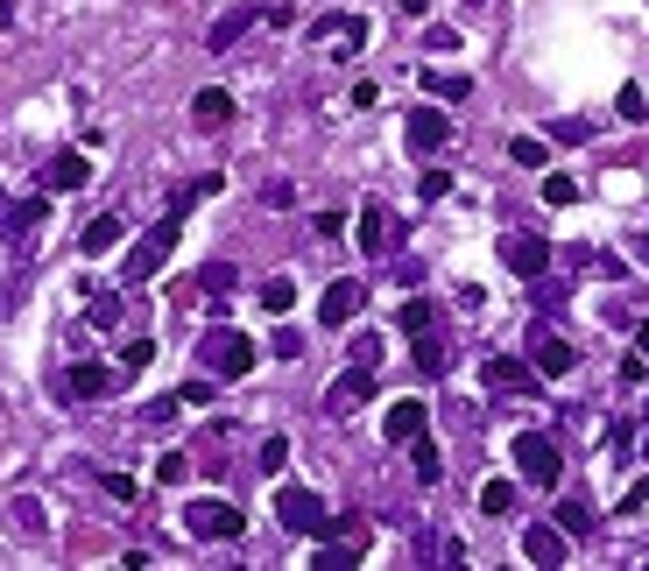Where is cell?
<instances>
[{"mask_svg":"<svg viewBox=\"0 0 649 571\" xmlns=\"http://www.w3.org/2000/svg\"><path fill=\"white\" fill-rule=\"evenodd\" d=\"M199 367L213 374V381H240V374L254 367V339L233 332V325H213V332L199 339Z\"/></svg>","mask_w":649,"mask_h":571,"instance_id":"obj_1","label":"cell"},{"mask_svg":"<svg viewBox=\"0 0 649 571\" xmlns=\"http://www.w3.org/2000/svg\"><path fill=\"white\" fill-rule=\"evenodd\" d=\"M177 233H184V212H177V205H170V212H163L156 227H148V233H142V240H134V247H128V262H120V276H128V282H148V276H156L163 262H170Z\"/></svg>","mask_w":649,"mask_h":571,"instance_id":"obj_2","label":"cell"},{"mask_svg":"<svg viewBox=\"0 0 649 571\" xmlns=\"http://www.w3.org/2000/svg\"><path fill=\"white\" fill-rule=\"evenodd\" d=\"M516 473L530 479V487H557V479H565L557 438H543V430H522V438H516Z\"/></svg>","mask_w":649,"mask_h":571,"instance_id":"obj_3","label":"cell"},{"mask_svg":"<svg viewBox=\"0 0 649 571\" xmlns=\"http://www.w3.org/2000/svg\"><path fill=\"white\" fill-rule=\"evenodd\" d=\"M184 530L199 536V544H233V536L248 530V515H240L233 501H191L184 508Z\"/></svg>","mask_w":649,"mask_h":571,"instance_id":"obj_4","label":"cell"},{"mask_svg":"<svg viewBox=\"0 0 649 571\" xmlns=\"http://www.w3.org/2000/svg\"><path fill=\"white\" fill-rule=\"evenodd\" d=\"M276 522H283L290 536H319L332 515H325V501H319L311 487H283V494H276Z\"/></svg>","mask_w":649,"mask_h":571,"instance_id":"obj_5","label":"cell"},{"mask_svg":"<svg viewBox=\"0 0 649 571\" xmlns=\"http://www.w3.org/2000/svg\"><path fill=\"white\" fill-rule=\"evenodd\" d=\"M311 42H325L332 57L368 50V14H319V22H311Z\"/></svg>","mask_w":649,"mask_h":571,"instance_id":"obj_6","label":"cell"},{"mask_svg":"<svg viewBox=\"0 0 649 571\" xmlns=\"http://www.w3.org/2000/svg\"><path fill=\"white\" fill-rule=\"evenodd\" d=\"M502 262L516 268L522 282H537V276H551V240L543 233H502Z\"/></svg>","mask_w":649,"mask_h":571,"instance_id":"obj_7","label":"cell"},{"mask_svg":"<svg viewBox=\"0 0 649 571\" xmlns=\"http://www.w3.org/2000/svg\"><path fill=\"white\" fill-rule=\"evenodd\" d=\"M565 544H572V536L557 530V522H530V530H522V558H530L537 571H557V564H565Z\"/></svg>","mask_w":649,"mask_h":571,"instance_id":"obj_8","label":"cell"},{"mask_svg":"<svg viewBox=\"0 0 649 571\" xmlns=\"http://www.w3.org/2000/svg\"><path fill=\"white\" fill-rule=\"evenodd\" d=\"M480 381H488L494 396H530V388H537V367H522V360L494 353V360H480Z\"/></svg>","mask_w":649,"mask_h":571,"instance_id":"obj_9","label":"cell"},{"mask_svg":"<svg viewBox=\"0 0 649 571\" xmlns=\"http://www.w3.org/2000/svg\"><path fill=\"white\" fill-rule=\"evenodd\" d=\"M36 227H43V198H0V233L14 247H36Z\"/></svg>","mask_w":649,"mask_h":571,"instance_id":"obj_10","label":"cell"},{"mask_svg":"<svg viewBox=\"0 0 649 571\" xmlns=\"http://www.w3.org/2000/svg\"><path fill=\"white\" fill-rule=\"evenodd\" d=\"M113 388H120V374H113V367H93V360H79V367L64 374V396H71V402H107Z\"/></svg>","mask_w":649,"mask_h":571,"instance_id":"obj_11","label":"cell"},{"mask_svg":"<svg viewBox=\"0 0 649 571\" xmlns=\"http://www.w3.org/2000/svg\"><path fill=\"white\" fill-rule=\"evenodd\" d=\"M445 134H452V120L437 113V107H417L410 120H402V142H410V156H431V148H445Z\"/></svg>","mask_w":649,"mask_h":571,"instance_id":"obj_12","label":"cell"},{"mask_svg":"<svg viewBox=\"0 0 649 571\" xmlns=\"http://www.w3.org/2000/svg\"><path fill=\"white\" fill-rule=\"evenodd\" d=\"M368 388H374V367H346L339 381L325 388V410H332V416H353L360 402H368Z\"/></svg>","mask_w":649,"mask_h":571,"instance_id":"obj_13","label":"cell"},{"mask_svg":"<svg viewBox=\"0 0 649 571\" xmlns=\"http://www.w3.org/2000/svg\"><path fill=\"white\" fill-rule=\"evenodd\" d=\"M530 360H537V374H572V367H579V353H572V339L543 332V325H530Z\"/></svg>","mask_w":649,"mask_h":571,"instance_id":"obj_14","label":"cell"},{"mask_svg":"<svg viewBox=\"0 0 649 571\" xmlns=\"http://www.w3.org/2000/svg\"><path fill=\"white\" fill-rule=\"evenodd\" d=\"M360 304H368V290H360L353 276L332 282V290L319 296V325H353V318H360Z\"/></svg>","mask_w":649,"mask_h":571,"instance_id":"obj_15","label":"cell"},{"mask_svg":"<svg viewBox=\"0 0 649 571\" xmlns=\"http://www.w3.org/2000/svg\"><path fill=\"white\" fill-rule=\"evenodd\" d=\"M353 240H360L368 254H388V247H396V227H388V212H382V205H368V212L353 219Z\"/></svg>","mask_w":649,"mask_h":571,"instance_id":"obj_16","label":"cell"},{"mask_svg":"<svg viewBox=\"0 0 649 571\" xmlns=\"http://www.w3.org/2000/svg\"><path fill=\"white\" fill-rule=\"evenodd\" d=\"M43 184H50V191H79V184H93V162H85L79 148H64V156L43 170Z\"/></svg>","mask_w":649,"mask_h":571,"instance_id":"obj_17","label":"cell"},{"mask_svg":"<svg viewBox=\"0 0 649 571\" xmlns=\"http://www.w3.org/2000/svg\"><path fill=\"white\" fill-rule=\"evenodd\" d=\"M248 28H254V8H226L219 22L205 28V50H233V42L248 36Z\"/></svg>","mask_w":649,"mask_h":571,"instance_id":"obj_18","label":"cell"},{"mask_svg":"<svg viewBox=\"0 0 649 571\" xmlns=\"http://www.w3.org/2000/svg\"><path fill=\"white\" fill-rule=\"evenodd\" d=\"M417 430H424V402H396V410L382 416V438L388 445H410Z\"/></svg>","mask_w":649,"mask_h":571,"instance_id":"obj_19","label":"cell"},{"mask_svg":"<svg viewBox=\"0 0 649 571\" xmlns=\"http://www.w3.org/2000/svg\"><path fill=\"white\" fill-rule=\"evenodd\" d=\"M85 318H93L99 332H113V325H120V290H107V282H85Z\"/></svg>","mask_w":649,"mask_h":571,"instance_id":"obj_20","label":"cell"},{"mask_svg":"<svg viewBox=\"0 0 649 571\" xmlns=\"http://www.w3.org/2000/svg\"><path fill=\"white\" fill-rule=\"evenodd\" d=\"M191 120H199V127H226V120H233V93H219V85H205V93L191 99Z\"/></svg>","mask_w":649,"mask_h":571,"instance_id":"obj_21","label":"cell"},{"mask_svg":"<svg viewBox=\"0 0 649 571\" xmlns=\"http://www.w3.org/2000/svg\"><path fill=\"white\" fill-rule=\"evenodd\" d=\"M120 233H128V227H120V219H113V212H99V219H93V227H85V233H79V254H113V247H120Z\"/></svg>","mask_w":649,"mask_h":571,"instance_id":"obj_22","label":"cell"},{"mask_svg":"<svg viewBox=\"0 0 649 571\" xmlns=\"http://www.w3.org/2000/svg\"><path fill=\"white\" fill-rule=\"evenodd\" d=\"M410 473H417V487H437V479H445V459H437L431 438H410Z\"/></svg>","mask_w":649,"mask_h":571,"instance_id":"obj_23","label":"cell"},{"mask_svg":"<svg viewBox=\"0 0 649 571\" xmlns=\"http://www.w3.org/2000/svg\"><path fill=\"white\" fill-rule=\"evenodd\" d=\"M445 360H452V345H445L437 325H431V332H417V367H424V374H445Z\"/></svg>","mask_w":649,"mask_h":571,"instance_id":"obj_24","label":"cell"},{"mask_svg":"<svg viewBox=\"0 0 649 571\" xmlns=\"http://www.w3.org/2000/svg\"><path fill=\"white\" fill-rule=\"evenodd\" d=\"M424 78V93H437V99H466L473 93V78H459V71H417Z\"/></svg>","mask_w":649,"mask_h":571,"instance_id":"obj_25","label":"cell"},{"mask_svg":"<svg viewBox=\"0 0 649 571\" xmlns=\"http://www.w3.org/2000/svg\"><path fill=\"white\" fill-rule=\"evenodd\" d=\"M233 282H240V268H233V262H205V268H199V290H205V296H226Z\"/></svg>","mask_w":649,"mask_h":571,"instance_id":"obj_26","label":"cell"},{"mask_svg":"<svg viewBox=\"0 0 649 571\" xmlns=\"http://www.w3.org/2000/svg\"><path fill=\"white\" fill-rule=\"evenodd\" d=\"M508 162H522V170H543V162H551V148H543L537 134H516V142H508Z\"/></svg>","mask_w":649,"mask_h":571,"instance_id":"obj_27","label":"cell"},{"mask_svg":"<svg viewBox=\"0 0 649 571\" xmlns=\"http://www.w3.org/2000/svg\"><path fill=\"white\" fill-rule=\"evenodd\" d=\"M290 304H297V282H290V276H268V282H262V311H276V318H283Z\"/></svg>","mask_w":649,"mask_h":571,"instance_id":"obj_28","label":"cell"},{"mask_svg":"<svg viewBox=\"0 0 649 571\" xmlns=\"http://www.w3.org/2000/svg\"><path fill=\"white\" fill-rule=\"evenodd\" d=\"M508 508H516V487H508V479H488V487H480V515H508Z\"/></svg>","mask_w":649,"mask_h":571,"instance_id":"obj_29","label":"cell"},{"mask_svg":"<svg viewBox=\"0 0 649 571\" xmlns=\"http://www.w3.org/2000/svg\"><path fill=\"white\" fill-rule=\"evenodd\" d=\"M311 564H319V571H353L360 550L353 544H325V550H311Z\"/></svg>","mask_w":649,"mask_h":571,"instance_id":"obj_30","label":"cell"},{"mask_svg":"<svg viewBox=\"0 0 649 571\" xmlns=\"http://www.w3.org/2000/svg\"><path fill=\"white\" fill-rule=\"evenodd\" d=\"M557 530H565V536H586V530H593V508H586V501H565V508H557Z\"/></svg>","mask_w":649,"mask_h":571,"instance_id":"obj_31","label":"cell"},{"mask_svg":"<svg viewBox=\"0 0 649 571\" xmlns=\"http://www.w3.org/2000/svg\"><path fill=\"white\" fill-rule=\"evenodd\" d=\"M431 325H437V311L424 304V296H410V304H402V332L417 339V332H431Z\"/></svg>","mask_w":649,"mask_h":571,"instance_id":"obj_32","label":"cell"},{"mask_svg":"<svg viewBox=\"0 0 649 571\" xmlns=\"http://www.w3.org/2000/svg\"><path fill=\"white\" fill-rule=\"evenodd\" d=\"M254 465H262V473H283V465H290V438H262Z\"/></svg>","mask_w":649,"mask_h":571,"instance_id":"obj_33","label":"cell"},{"mask_svg":"<svg viewBox=\"0 0 649 571\" xmlns=\"http://www.w3.org/2000/svg\"><path fill=\"white\" fill-rule=\"evenodd\" d=\"M14 522H22L28 536H43V530H50V522H43V501H28V494H22V501H14Z\"/></svg>","mask_w":649,"mask_h":571,"instance_id":"obj_34","label":"cell"},{"mask_svg":"<svg viewBox=\"0 0 649 571\" xmlns=\"http://www.w3.org/2000/svg\"><path fill=\"white\" fill-rule=\"evenodd\" d=\"M579 268H593V276H622V262H614V254H600V247H579Z\"/></svg>","mask_w":649,"mask_h":571,"instance_id":"obj_35","label":"cell"},{"mask_svg":"<svg viewBox=\"0 0 649 571\" xmlns=\"http://www.w3.org/2000/svg\"><path fill=\"white\" fill-rule=\"evenodd\" d=\"M156 479H163V487H184V479H191V459H184V452H170V459L156 465Z\"/></svg>","mask_w":649,"mask_h":571,"instance_id":"obj_36","label":"cell"},{"mask_svg":"<svg viewBox=\"0 0 649 571\" xmlns=\"http://www.w3.org/2000/svg\"><path fill=\"white\" fill-rule=\"evenodd\" d=\"M445 191H452V177H445V170H424V177H417V198H424V205H437Z\"/></svg>","mask_w":649,"mask_h":571,"instance_id":"obj_37","label":"cell"},{"mask_svg":"<svg viewBox=\"0 0 649 571\" xmlns=\"http://www.w3.org/2000/svg\"><path fill=\"white\" fill-rule=\"evenodd\" d=\"M543 198L551 205H579V184H572V177H543Z\"/></svg>","mask_w":649,"mask_h":571,"instance_id":"obj_38","label":"cell"},{"mask_svg":"<svg viewBox=\"0 0 649 571\" xmlns=\"http://www.w3.org/2000/svg\"><path fill=\"white\" fill-rule=\"evenodd\" d=\"M177 402H191V410H205V402H213V381H205V374H191V381L177 388Z\"/></svg>","mask_w":649,"mask_h":571,"instance_id":"obj_39","label":"cell"},{"mask_svg":"<svg viewBox=\"0 0 649 571\" xmlns=\"http://www.w3.org/2000/svg\"><path fill=\"white\" fill-rule=\"evenodd\" d=\"M353 367H382V339H374V332L353 339Z\"/></svg>","mask_w":649,"mask_h":571,"instance_id":"obj_40","label":"cell"},{"mask_svg":"<svg viewBox=\"0 0 649 571\" xmlns=\"http://www.w3.org/2000/svg\"><path fill=\"white\" fill-rule=\"evenodd\" d=\"M622 120H649V99H642V85H622Z\"/></svg>","mask_w":649,"mask_h":571,"instance_id":"obj_41","label":"cell"},{"mask_svg":"<svg viewBox=\"0 0 649 571\" xmlns=\"http://www.w3.org/2000/svg\"><path fill=\"white\" fill-rule=\"evenodd\" d=\"M148 360H156V345H148V339H134V345H128V353H120V367H128V374H142V367H148Z\"/></svg>","mask_w":649,"mask_h":571,"instance_id":"obj_42","label":"cell"},{"mask_svg":"<svg viewBox=\"0 0 649 571\" xmlns=\"http://www.w3.org/2000/svg\"><path fill=\"white\" fill-rule=\"evenodd\" d=\"M276 353L297 360V353H304V332H290V325H283V332H276Z\"/></svg>","mask_w":649,"mask_h":571,"instance_id":"obj_43","label":"cell"},{"mask_svg":"<svg viewBox=\"0 0 649 571\" xmlns=\"http://www.w3.org/2000/svg\"><path fill=\"white\" fill-rule=\"evenodd\" d=\"M99 487H107L113 501H134V479H128V473H107V479H99Z\"/></svg>","mask_w":649,"mask_h":571,"instance_id":"obj_44","label":"cell"},{"mask_svg":"<svg viewBox=\"0 0 649 571\" xmlns=\"http://www.w3.org/2000/svg\"><path fill=\"white\" fill-rule=\"evenodd\" d=\"M636 353H642V360H649V325H642V332H636Z\"/></svg>","mask_w":649,"mask_h":571,"instance_id":"obj_45","label":"cell"},{"mask_svg":"<svg viewBox=\"0 0 649 571\" xmlns=\"http://www.w3.org/2000/svg\"><path fill=\"white\" fill-rule=\"evenodd\" d=\"M642 452H649V410H642Z\"/></svg>","mask_w":649,"mask_h":571,"instance_id":"obj_46","label":"cell"},{"mask_svg":"<svg viewBox=\"0 0 649 571\" xmlns=\"http://www.w3.org/2000/svg\"><path fill=\"white\" fill-rule=\"evenodd\" d=\"M466 8H494V0H466Z\"/></svg>","mask_w":649,"mask_h":571,"instance_id":"obj_47","label":"cell"}]
</instances>
